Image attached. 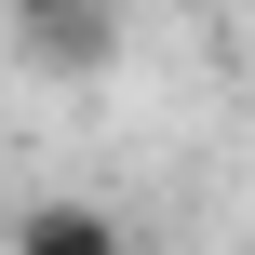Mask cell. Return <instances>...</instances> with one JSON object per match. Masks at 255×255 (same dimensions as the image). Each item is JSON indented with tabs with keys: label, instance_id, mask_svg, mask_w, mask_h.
<instances>
[{
	"label": "cell",
	"instance_id": "6da1fadb",
	"mask_svg": "<svg viewBox=\"0 0 255 255\" xmlns=\"http://www.w3.org/2000/svg\"><path fill=\"white\" fill-rule=\"evenodd\" d=\"M13 255H134V229L108 202H27L13 215Z\"/></svg>",
	"mask_w": 255,
	"mask_h": 255
},
{
	"label": "cell",
	"instance_id": "7a4b0ae2",
	"mask_svg": "<svg viewBox=\"0 0 255 255\" xmlns=\"http://www.w3.org/2000/svg\"><path fill=\"white\" fill-rule=\"evenodd\" d=\"M13 54H27L40 81H94V67L121 54V13H108V0H94V13H54V27H27Z\"/></svg>",
	"mask_w": 255,
	"mask_h": 255
},
{
	"label": "cell",
	"instance_id": "3957f363",
	"mask_svg": "<svg viewBox=\"0 0 255 255\" xmlns=\"http://www.w3.org/2000/svg\"><path fill=\"white\" fill-rule=\"evenodd\" d=\"M54 13H94V0H0V27L27 40V27H54Z\"/></svg>",
	"mask_w": 255,
	"mask_h": 255
},
{
	"label": "cell",
	"instance_id": "277c9868",
	"mask_svg": "<svg viewBox=\"0 0 255 255\" xmlns=\"http://www.w3.org/2000/svg\"><path fill=\"white\" fill-rule=\"evenodd\" d=\"M215 13H255V0H215Z\"/></svg>",
	"mask_w": 255,
	"mask_h": 255
}]
</instances>
